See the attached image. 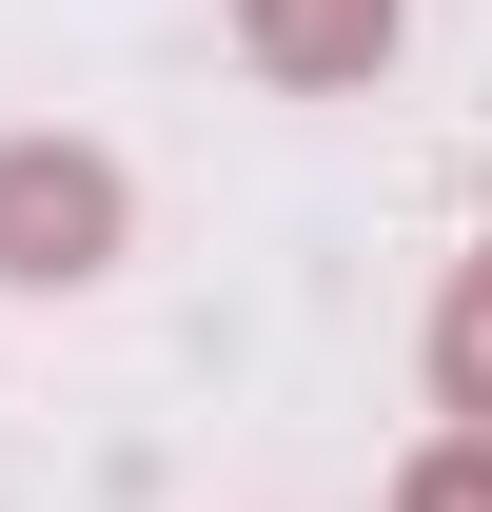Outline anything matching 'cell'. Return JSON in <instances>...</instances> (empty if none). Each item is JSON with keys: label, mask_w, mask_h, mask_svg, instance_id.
Segmentation results:
<instances>
[{"label": "cell", "mask_w": 492, "mask_h": 512, "mask_svg": "<svg viewBox=\"0 0 492 512\" xmlns=\"http://www.w3.org/2000/svg\"><path fill=\"white\" fill-rule=\"evenodd\" d=\"M138 237V178L99 138H0V296H79V276H119Z\"/></svg>", "instance_id": "1"}, {"label": "cell", "mask_w": 492, "mask_h": 512, "mask_svg": "<svg viewBox=\"0 0 492 512\" xmlns=\"http://www.w3.org/2000/svg\"><path fill=\"white\" fill-rule=\"evenodd\" d=\"M394 512H492V434H433L414 473H394Z\"/></svg>", "instance_id": "4"}, {"label": "cell", "mask_w": 492, "mask_h": 512, "mask_svg": "<svg viewBox=\"0 0 492 512\" xmlns=\"http://www.w3.org/2000/svg\"><path fill=\"white\" fill-rule=\"evenodd\" d=\"M394 40H414V0H237V60L276 99H374Z\"/></svg>", "instance_id": "2"}, {"label": "cell", "mask_w": 492, "mask_h": 512, "mask_svg": "<svg viewBox=\"0 0 492 512\" xmlns=\"http://www.w3.org/2000/svg\"><path fill=\"white\" fill-rule=\"evenodd\" d=\"M433 414L492 434V256H453V296H433Z\"/></svg>", "instance_id": "3"}]
</instances>
